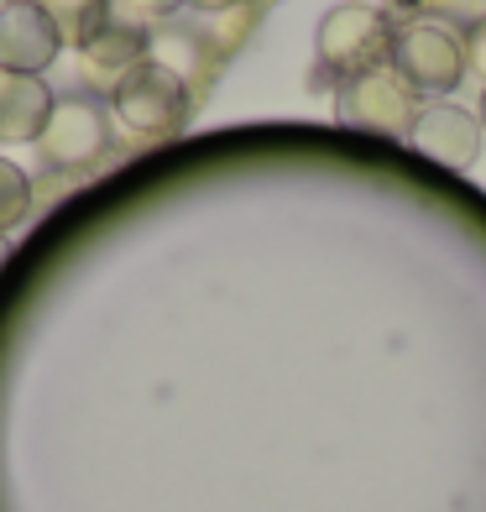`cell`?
<instances>
[{
    "mask_svg": "<svg viewBox=\"0 0 486 512\" xmlns=\"http://www.w3.org/2000/svg\"><path fill=\"white\" fill-rule=\"evenodd\" d=\"M460 42H466V68H476V74L486 79V16H481V21H471Z\"/></svg>",
    "mask_w": 486,
    "mask_h": 512,
    "instance_id": "7c38bea8",
    "label": "cell"
},
{
    "mask_svg": "<svg viewBox=\"0 0 486 512\" xmlns=\"http://www.w3.org/2000/svg\"><path fill=\"white\" fill-rule=\"evenodd\" d=\"M189 6H199V11H230V6H241V0H189Z\"/></svg>",
    "mask_w": 486,
    "mask_h": 512,
    "instance_id": "5bb4252c",
    "label": "cell"
},
{
    "mask_svg": "<svg viewBox=\"0 0 486 512\" xmlns=\"http://www.w3.org/2000/svg\"><path fill=\"white\" fill-rule=\"evenodd\" d=\"M0 6H32V0H0Z\"/></svg>",
    "mask_w": 486,
    "mask_h": 512,
    "instance_id": "e0dca14e",
    "label": "cell"
},
{
    "mask_svg": "<svg viewBox=\"0 0 486 512\" xmlns=\"http://www.w3.org/2000/svg\"><path fill=\"white\" fill-rule=\"evenodd\" d=\"M476 121H481V131H486V89H481V110H476Z\"/></svg>",
    "mask_w": 486,
    "mask_h": 512,
    "instance_id": "9a60e30c",
    "label": "cell"
},
{
    "mask_svg": "<svg viewBox=\"0 0 486 512\" xmlns=\"http://www.w3.org/2000/svg\"><path fill=\"white\" fill-rule=\"evenodd\" d=\"M6 256H11V246H6V236H0V267H6Z\"/></svg>",
    "mask_w": 486,
    "mask_h": 512,
    "instance_id": "2e32d148",
    "label": "cell"
},
{
    "mask_svg": "<svg viewBox=\"0 0 486 512\" xmlns=\"http://www.w3.org/2000/svg\"><path fill=\"white\" fill-rule=\"evenodd\" d=\"M408 142L419 147L424 157H434L439 168L466 173V168H476L486 131L476 121V110H466V105H424L419 121H413V131H408Z\"/></svg>",
    "mask_w": 486,
    "mask_h": 512,
    "instance_id": "52a82bcc",
    "label": "cell"
},
{
    "mask_svg": "<svg viewBox=\"0 0 486 512\" xmlns=\"http://www.w3.org/2000/svg\"><path fill=\"white\" fill-rule=\"evenodd\" d=\"M387 21L372 6H335L319 21V74L324 79H351L361 68H377V58L387 53Z\"/></svg>",
    "mask_w": 486,
    "mask_h": 512,
    "instance_id": "277c9868",
    "label": "cell"
},
{
    "mask_svg": "<svg viewBox=\"0 0 486 512\" xmlns=\"http://www.w3.org/2000/svg\"><path fill=\"white\" fill-rule=\"evenodd\" d=\"M105 147H110V126H105L100 105H89V100H58L37 136L42 168H84Z\"/></svg>",
    "mask_w": 486,
    "mask_h": 512,
    "instance_id": "5b68a950",
    "label": "cell"
},
{
    "mask_svg": "<svg viewBox=\"0 0 486 512\" xmlns=\"http://www.w3.org/2000/svg\"><path fill=\"white\" fill-rule=\"evenodd\" d=\"M387 63L419 89V95H450L466 79V42L439 21H403L387 37Z\"/></svg>",
    "mask_w": 486,
    "mask_h": 512,
    "instance_id": "7a4b0ae2",
    "label": "cell"
},
{
    "mask_svg": "<svg viewBox=\"0 0 486 512\" xmlns=\"http://www.w3.org/2000/svg\"><path fill=\"white\" fill-rule=\"evenodd\" d=\"M115 115L131 126V131H147V136H162V131H178L183 115H189V84H183L173 68L162 63H136L131 74L121 79V89L110 95Z\"/></svg>",
    "mask_w": 486,
    "mask_h": 512,
    "instance_id": "3957f363",
    "label": "cell"
},
{
    "mask_svg": "<svg viewBox=\"0 0 486 512\" xmlns=\"http://www.w3.org/2000/svg\"><path fill=\"white\" fill-rule=\"evenodd\" d=\"M126 6V16H136V21H152V16H173L183 0H121Z\"/></svg>",
    "mask_w": 486,
    "mask_h": 512,
    "instance_id": "4fadbf2b",
    "label": "cell"
},
{
    "mask_svg": "<svg viewBox=\"0 0 486 512\" xmlns=\"http://www.w3.org/2000/svg\"><path fill=\"white\" fill-rule=\"evenodd\" d=\"M42 11L53 16V27H58L63 42L84 48V42L110 21V0H42Z\"/></svg>",
    "mask_w": 486,
    "mask_h": 512,
    "instance_id": "30bf717a",
    "label": "cell"
},
{
    "mask_svg": "<svg viewBox=\"0 0 486 512\" xmlns=\"http://www.w3.org/2000/svg\"><path fill=\"white\" fill-rule=\"evenodd\" d=\"M335 115L356 131L408 136L413 121H419V89L392 63H377V68H361V74L335 84Z\"/></svg>",
    "mask_w": 486,
    "mask_h": 512,
    "instance_id": "6da1fadb",
    "label": "cell"
},
{
    "mask_svg": "<svg viewBox=\"0 0 486 512\" xmlns=\"http://www.w3.org/2000/svg\"><path fill=\"white\" fill-rule=\"evenodd\" d=\"M147 48H152V37H147L142 21H136V16H121V11H110L105 27L79 48V68H84L89 89H100V95H115L131 68H136V63H147Z\"/></svg>",
    "mask_w": 486,
    "mask_h": 512,
    "instance_id": "8992f818",
    "label": "cell"
},
{
    "mask_svg": "<svg viewBox=\"0 0 486 512\" xmlns=\"http://www.w3.org/2000/svg\"><path fill=\"white\" fill-rule=\"evenodd\" d=\"M27 209H32V183H27V173H21L16 162L0 157V236H6L11 225L27 220Z\"/></svg>",
    "mask_w": 486,
    "mask_h": 512,
    "instance_id": "8fae6325",
    "label": "cell"
},
{
    "mask_svg": "<svg viewBox=\"0 0 486 512\" xmlns=\"http://www.w3.org/2000/svg\"><path fill=\"white\" fill-rule=\"evenodd\" d=\"M63 53V37L53 27V16L42 11V0L32 6H0V68L6 74H48V63Z\"/></svg>",
    "mask_w": 486,
    "mask_h": 512,
    "instance_id": "ba28073f",
    "label": "cell"
},
{
    "mask_svg": "<svg viewBox=\"0 0 486 512\" xmlns=\"http://www.w3.org/2000/svg\"><path fill=\"white\" fill-rule=\"evenodd\" d=\"M53 89L37 74H6L0 68V142H37L53 115Z\"/></svg>",
    "mask_w": 486,
    "mask_h": 512,
    "instance_id": "9c48e42d",
    "label": "cell"
}]
</instances>
